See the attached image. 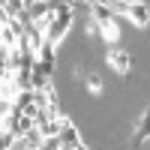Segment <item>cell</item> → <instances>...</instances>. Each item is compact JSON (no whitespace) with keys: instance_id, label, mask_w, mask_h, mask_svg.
<instances>
[{"instance_id":"4fadbf2b","label":"cell","mask_w":150,"mask_h":150,"mask_svg":"<svg viewBox=\"0 0 150 150\" xmlns=\"http://www.w3.org/2000/svg\"><path fill=\"white\" fill-rule=\"evenodd\" d=\"M75 150H90V147H87V144H78V147H75Z\"/></svg>"},{"instance_id":"277c9868","label":"cell","mask_w":150,"mask_h":150,"mask_svg":"<svg viewBox=\"0 0 150 150\" xmlns=\"http://www.w3.org/2000/svg\"><path fill=\"white\" fill-rule=\"evenodd\" d=\"M90 12H93V21L99 24V27H105V24H111V21L117 18L108 3H90Z\"/></svg>"},{"instance_id":"3957f363","label":"cell","mask_w":150,"mask_h":150,"mask_svg":"<svg viewBox=\"0 0 150 150\" xmlns=\"http://www.w3.org/2000/svg\"><path fill=\"white\" fill-rule=\"evenodd\" d=\"M126 18L135 24V27H150V6H147V3H141V0H129Z\"/></svg>"},{"instance_id":"ba28073f","label":"cell","mask_w":150,"mask_h":150,"mask_svg":"<svg viewBox=\"0 0 150 150\" xmlns=\"http://www.w3.org/2000/svg\"><path fill=\"white\" fill-rule=\"evenodd\" d=\"M84 87H87V93H93V96H102V78H99L96 72H90V75H84Z\"/></svg>"},{"instance_id":"7c38bea8","label":"cell","mask_w":150,"mask_h":150,"mask_svg":"<svg viewBox=\"0 0 150 150\" xmlns=\"http://www.w3.org/2000/svg\"><path fill=\"white\" fill-rule=\"evenodd\" d=\"M12 144H15V135H12V132H0V150H12Z\"/></svg>"},{"instance_id":"8fae6325","label":"cell","mask_w":150,"mask_h":150,"mask_svg":"<svg viewBox=\"0 0 150 150\" xmlns=\"http://www.w3.org/2000/svg\"><path fill=\"white\" fill-rule=\"evenodd\" d=\"M84 36H87V39H102V30H99V24L90 18V21H87V27H84Z\"/></svg>"},{"instance_id":"9a60e30c","label":"cell","mask_w":150,"mask_h":150,"mask_svg":"<svg viewBox=\"0 0 150 150\" xmlns=\"http://www.w3.org/2000/svg\"><path fill=\"white\" fill-rule=\"evenodd\" d=\"M0 84H3V81H0Z\"/></svg>"},{"instance_id":"7a4b0ae2","label":"cell","mask_w":150,"mask_h":150,"mask_svg":"<svg viewBox=\"0 0 150 150\" xmlns=\"http://www.w3.org/2000/svg\"><path fill=\"white\" fill-rule=\"evenodd\" d=\"M108 66L111 69H114L117 75H123V78H126V75L132 72V63H135V60H132V54L129 51H120V48H114V51H108Z\"/></svg>"},{"instance_id":"6da1fadb","label":"cell","mask_w":150,"mask_h":150,"mask_svg":"<svg viewBox=\"0 0 150 150\" xmlns=\"http://www.w3.org/2000/svg\"><path fill=\"white\" fill-rule=\"evenodd\" d=\"M51 9H54V21L48 24V30H45V42H51V45H60L69 36V30H72V24H75V6L72 3H51Z\"/></svg>"},{"instance_id":"5b68a950","label":"cell","mask_w":150,"mask_h":150,"mask_svg":"<svg viewBox=\"0 0 150 150\" xmlns=\"http://www.w3.org/2000/svg\"><path fill=\"white\" fill-rule=\"evenodd\" d=\"M150 138V108L141 114V120H138V126H135V138H132V147H138V144H144Z\"/></svg>"},{"instance_id":"52a82bcc","label":"cell","mask_w":150,"mask_h":150,"mask_svg":"<svg viewBox=\"0 0 150 150\" xmlns=\"http://www.w3.org/2000/svg\"><path fill=\"white\" fill-rule=\"evenodd\" d=\"M99 30H102V42L114 45V42L120 39V18H114L111 24H105V27H99Z\"/></svg>"},{"instance_id":"5bb4252c","label":"cell","mask_w":150,"mask_h":150,"mask_svg":"<svg viewBox=\"0 0 150 150\" xmlns=\"http://www.w3.org/2000/svg\"><path fill=\"white\" fill-rule=\"evenodd\" d=\"M42 150H51V147H45V144H42Z\"/></svg>"},{"instance_id":"30bf717a","label":"cell","mask_w":150,"mask_h":150,"mask_svg":"<svg viewBox=\"0 0 150 150\" xmlns=\"http://www.w3.org/2000/svg\"><path fill=\"white\" fill-rule=\"evenodd\" d=\"M12 105H15L18 111H24L27 105H33V90H21V93L15 96V102H12Z\"/></svg>"},{"instance_id":"9c48e42d","label":"cell","mask_w":150,"mask_h":150,"mask_svg":"<svg viewBox=\"0 0 150 150\" xmlns=\"http://www.w3.org/2000/svg\"><path fill=\"white\" fill-rule=\"evenodd\" d=\"M0 6H3V12L9 18H18L24 12V6H27V0H6V3H0Z\"/></svg>"},{"instance_id":"8992f818","label":"cell","mask_w":150,"mask_h":150,"mask_svg":"<svg viewBox=\"0 0 150 150\" xmlns=\"http://www.w3.org/2000/svg\"><path fill=\"white\" fill-rule=\"evenodd\" d=\"M36 63H42V66H57V45L45 42V45H42V51L36 54Z\"/></svg>"}]
</instances>
